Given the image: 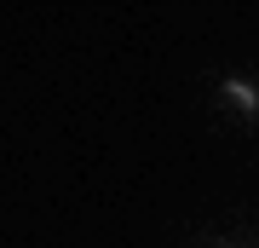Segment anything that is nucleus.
Returning <instances> with one entry per match:
<instances>
[{
	"mask_svg": "<svg viewBox=\"0 0 259 248\" xmlns=\"http://www.w3.org/2000/svg\"><path fill=\"white\" fill-rule=\"evenodd\" d=\"M225 98H231V104H242V110H259V92H253L248 81H225Z\"/></svg>",
	"mask_w": 259,
	"mask_h": 248,
	"instance_id": "obj_1",
	"label": "nucleus"
}]
</instances>
